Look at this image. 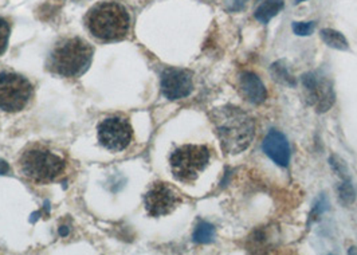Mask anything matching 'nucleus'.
<instances>
[{"label": "nucleus", "mask_w": 357, "mask_h": 255, "mask_svg": "<svg viewBox=\"0 0 357 255\" xmlns=\"http://www.w3.org/2000/svg\"><path fill=\"white\" fill-rule=\"evenodd\" d=\"M305 97L309 105L314 107L319 113H325L335 104L336 94L333 84L325 75L310 72L303 75Z\"/></svg>", "instance_id": "nucleus-7"}, {"label": "nucleus", "mask_w": 357, "mask_h": 255, "mask_svg": "<svg viewBox=\"0 0 357 255\" xmlns=\"http://www.w3.org/2000/svg\"><path fill=\"white\" fill-rule=\"evenodd\" d=\"M215 233H216V230H215L214 224H211L206 220H200L194 231V242H197L199 245L211 243L214 240Z\"/></svg>", "instance_id": "nucleus-16"}, {"label": "nucleus", "mask_w": 357, "mask_h": 255, "mask_svg": "<svg viewBox=\"0 0 357 255\" xmlns=\"http://www.w3.org/2000/svg\"><path fill=\"white\" fill-rule=\"evenodd\" d=\"M246 3H248V0H226V10L231 11V13L241 11L246 6Z\"/></svg>", "instance_id": "nucleus-22"}, {"label": "nucleus", "mask_w": 357, "mask_h": 255, "mask_svg": "<svg viewBox=\"0 0 357 255\" xmlns=\"http://www.w3.org/2000/svg\"><path fill=\"white\" fill-rule=\"evenodd\" d=\"M59 234H61L62 237H66V235L69 234V230H68V227L62 226V227H61V230H59Z\"/></svg>", "instance_id": "nucleus-24"}, {"label": "nucleus", "mask_w": 357, "mask_h": 255, "mask_svg": "<svg viewBox=\"0 0 357 255\" xmlns=\"http://www.w3.org/2000/svg\"><path fill=\"white\" fill-rule=\"evenodd\" d=\"M320 36H321L324 43L328 45L332 49L341 50V52H345V50L349 49L347 38L344 37L339 31L333 30V29H324V30H321Z\"/></svg>", "instance_id": "nucleus-14"}, {"label": "nucleus", "mask_w": 357, "mask_h": 255, "mask_svg": "<svg viewBox=\"0 0 357 255\" xmlns=\"http://www.w3.org/2000/svg\"><path fill=\"white\" fill-rule=\"evenodd\" d=\"M304 0H296V4H300V3H303Z\"/></svg>", "instance_id": "nucleus-25"}, {"label": "nucleus", "mask_w": 357, "mask_h": 255, "mask_svg": "<svg viewBox=\"0 0 357 255\" xmlns=\"http://www.w3.org/2000/svg\"><path fill=\"white\" fill-rule=\"evenodd\" d=\"M270 74L281 85H285V86H294L296 85V79L289 72L284 61H277L275 63H273L270 66Z\"/></svg>", "instance_id": "nucleus-15"}, {"label": "nucleus", "mask_w": 357, "mask_h": 255, "mask_svg": "<svg viewBox=\"0 0 357 255\" xmlns=\"http://www.w3.org/2000/svg\"><path fill=\"white\" fill-rule=\"evenodd\" d=\"M284 0H258L254 17L259 22L266 24L284 8Z\"/></svg>", "instance_id": "nucleus-13"}, {"label": "nucleus", "mask_w": 357, "mask_h": 255, "mask_svg": "<svg viewBox=\"0 0 357 255\" xmlns=\"http://www.w3.org/2000/svg\"><path fill=\"white\" fill-rule=\"evenodd\" d=\"M210 148L206 146H187L176 148L169 159L174 178L178 182L192 184L210 163Z\"/></svg>", "instance_id": "nucleus-5"}, {"label": "nucleus", "mask_w": 357, "mask_h": 255, "mask_svg": "<svg viewBox=\"0 0 357 255\" xmlns=\"http://www.w3.org/2000/svg\"><path fill=\"white\" fill-rule=\"evenodd\" d=\"M329 163H331L332 169L337 173L339 178H341V179L349 178V176H348V167L340 159L339 156H332V157L329 159Z\"/></svg>", "instance_id": "nucleus-21"}, {"label": "nucleus", "mask_w": 357, "mask_h": 255, "mask_svg": "<svg viewBox=\"0 0 357 255\" xmlns=\"http://www.w3.org/2000/svg\"><path fill=\"white\" fill-rule=\"evenodd\" d=\"M337 194H339L340 203L344 206H349L356 201V190L352 182L349 180V178L342 179V183H340Z\"/></svg>", "instance_id": "nucleus-17"}, {"label": "nucleus", "mask_w": 357, "mask_h": 255, "mask_svg": "<svg viewBox=\"0 0 357 255\" xmlns=\"http://www.w3.org/2000/svg\"><path fill=\"white\" fill-rule=\"evenodd\" d=\"M130 14L120 1H101L90 8L85 23L90 34L102 42H117L129 36Z\"/></svg>", "instance_id": "nucleus-2"}, {"label": "nucleus", "mask_w": 357, "mask_h": 255, "mask_svg": "<svg viewBox=\"0 0 357 255\" xmlns=\"http://www.w3.org/2000/svg\"><path fill=\"white\" fill-rule=\"evenodd\" d=\"M19 169L29 180L36 184H47L55 182L63 175L66 162L46 148L33 146L22 153Z\"/></svg>", "instance_id": "nucleus-4"}, {"label": "nucleus", "mask_w": 357, "mask_h": 255, "mask_svg": "<svg viewBox=\"0 0 357 255\" xmlns=\"http://www.w3.org/2000/svg\"><path fill=\"white\" fill-rule=\"evenodd\" d=\"M214 124L222 149L226 153L238 155L248 149L254 140V121L241 108L227 105L215 110Z\"/></svg>", "instance_id": "nucleus-1"}, {"label": "nucleus", "mask_w": 357, "mask_h": 255, "mask_svg": "<svg viewBox=\"0 0 357 255\" xmlns=\"http://www.w3.org/2000/svg\"><path fill=\"white\" fill-rule=\"evenodd\" d=\"M93 61V47L81 38L59 40L49 54L46 68L59 77L77 78L89 69Z\"/></svg>", "instance_id": "nucleus-3"}, {"label": "nucleus", "mask_w": 357, "mask_h": 255, "mask_svg": "<svg viewBox=\"0 0 357 255\" xmlns=\"http://www.w3.org/2000/svg\"><path fill=\"white\" fill-rule=\"evenodd\" d=\"M10 33H11L10 23L6 19L0 18V55L4 54L7 50Z\"/></svg>", "instance_id": "nucleus-19"}, {"label": "nucleus", "mask_w": 357, "mask_h": 255, "mask_svg": "<svg viewBox=\"0 0 357 255\" xmlns=\"http://www.w3.org/2000/svg\"><path fill=\"white\" fill-rule=\"evenodd\" d=\"M239 89L243 97L254 105H261L268 98V91L261 78L252 72L239 74Z\"/></svg>", "instance_id": "nucleus-12"}, {"label": "nucleus", "mask_w": 357, "mask_h": 255, "mask_svg": "<svg viewBox=\"0 0 357 255\" xmlns=\"http://www.w3.org/2000/svg\"><path fill=\"white\" fill-rule=\"evenodd\" d=\"M160 86L162 95L171 101L185 98L194 89L192 73L184 69H165L161 74Z\"/></svg>", "instance_id": "nucleus-10"}, {"label": "nucleus", "mask_w": 357, "mask_h": 255, "mask_svg": "<svg viewBox=\"0 0 357 255\" xmlns=\"http://www.w3.org/2000/svg\"><path fill=\"white\" fill-rule=\"evenodd\" d=\"M34 93L33 84L23 75L0 72V109L17 113L27 107Z\"/></svg>", "instance_id": "nucleus-6"}, {"label": "nucleus", "mask_w": 357, "mask_h": 255, "mask_svg": "<svg viewBox=\"0 0 357 255\" xmlns=\"http://www.w3.org/2000/svg\"><path fill=\"white\" fill-rule=\"evenodd\" d=\"M264 152L274 163L286 168L290 163V146L285 134L277 129H271L264 140Z\"/></svg>", "instance_id": "nucleus-11"}, {"label": "nucleus", "mask_w": 357, "mask_h": 255, "mask_svg": "<svg viewBox=\"0 0 357 255\" xmlns=\"http://www.w3.org/2000/svg\"><path fill=\"white\" fill-rule=\"evenodd\" d=\"M180 203V194L167 183H153L144 196L146 212L153 218L169 215L176 210Z\"/></svg>", "instance_id": "nucleus-8"}, {"label": "nucleus", "mask_w": 357, "mask_h": 255, "mask_svg": "<svg viewBox=\"0 0 357 255\" xmlns=\"http://www.w3.org/2000/svg\"><path fill=\"white\" fill-rule=\"evenodd\" d=\"M328 210H329V201H328V198L322 194L321 196L313 204V210H312V214H310V220L319 218L321 214H324Z\"/></svg>", "instance_id": "nucleus-20"}, {"label": "nucleus", "mask_w": 357, "mask_h": 255, "mask_svg": "<svg viewBox=\"0 0 357 255\" xmlns=\"http://www.w3.org/2000/svg\"><path fill=\"white\" fill-rule=\"evenodd\" d=\"M100 144L113 152L124 150L132 141L133 130L130 123L123 117H107L98 124Z\"/></svg>", "instance_id": "nucleus-9"}, {"label": "nucleus", "mask_w": 357, "mask_h": 255, "mask_svg": "<svg viewBox=\"0 0 357 255\" xmlns=\"http://www.w3.org/2000/svg\"><path fill=\"white\" fill-rule=\"evenodd\" d=\"M8 171H10V167H8V164H7L4 160H1V159H0V175H7V173H8Z\"/></svg>", "instance_id": "nucleus-23"}, {"label": "nucleus", "mask_w": 357, "mask_h": 255, "mask_svg": "<svg viewBox=\"0 0 357 255\" xmlns=\"http://www.w3.org/2000/svg\"><path fill=\"white\" fill-rule=\"evenodd\" d=\"M291 29L298 37H309L316 29V22H293Z\"/></svg>", "instance_id": "nucleus-18"}]
</instances>
